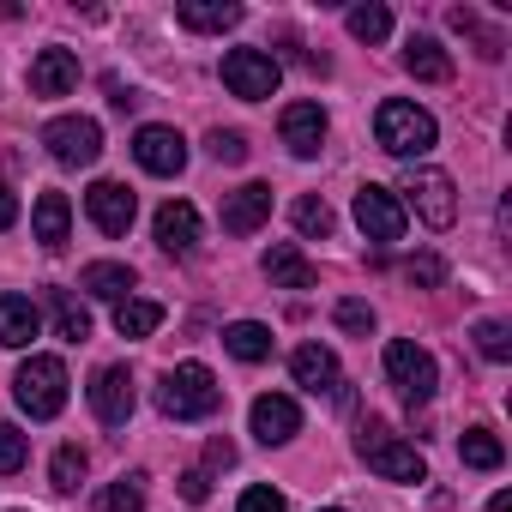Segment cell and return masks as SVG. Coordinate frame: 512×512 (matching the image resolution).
I'll return each instance as SVG.
<instances>
[{
	"label": "cell",
	"instance_id": "cell-1",
	"mask_svg": "<svg viewBox=\"0 0 512 512\" xmlns=\"http://www.w3.org/2000/svg\"><path fill=\"white\" fill-rule=\"evenodd\" d=\"M157 410L175 416V422H205V416L223 410V386L205 362H181L157 380Z\"/></svg>",
	"mask_w": 512,
	"mask_h": 512
},
{
	"label": "cell",
	"instance_id": "cell-2",
	"mask_svg": "<svg viewBox=\"0 0 512 512\" xmlns=\"http://www.w3.org/2000/svg\"><path fill=\"white\" fill-rule=\"evenodd\" d=\"M356 452H362V464H368L374 476H386V482H428V458H422L404 434H392L380 416H362Z\"/></svg>",
	"mask_w": 512,
	"mask_h": 512
},
{
	"label": "cell",
	"instance_id": "cell-3",
	"mask_svg": "<svg viewBox=\"0 0 512 512\" xmlns=\"http://www.w3.org/2000/svg\"><path fill=\"white\" fill-rule=\"evenodd\" d=\"M374 139H380V151H392V157L416 163V157H428V151H434L440 127H434V115H428V109H416V103H404V97H386V103L374 109Z\"/></svg>",
	"mask_w": 512,
	"mask_h": 512
},
{
	"label": "cell",
	"instance_id": "cell-4",
	"mask_svg": "<svg viewBox=\"0 0 512 512\" xmlns=\"http://www.w3.org/2000/svg\"><path fill=\"white\" fill-rule=\"evenodd\" d=\"M13 398L31 422H55L67 410V362L61 356H31L19 374H13Z\"/></svg>",
	"mask_w": 512,
	"mask_h": 512
},
{
	"label": "cell",
	"instance_id": "cell-5",
	"mask_svg": "<svg viewBox=\"0 0 512 512\" xmlns=\"http://www.w3.org/2000/svg\"><path fill=\"white\" fill-rule=\"evenodd\" d=\"M278 79H284V67H278L266 49H229V55H223V85H229V97H241V103H266V97L278 91Z\"/></svg>",
	"mask_w": 512,
	"mask_h": 512
},
{
	"label": "cell",
	"instance_id": "cell-6",
	"mask_svg": "<svg viewBox=\"0 0 512 512\" xmlns=\"http://www.w3.org/2000/svg\"><path fill=\"white\" fill-rule=\"evenodd\" d=\"M43 145H49L55 163H67V169H91V163L103 157V127H97L91 115H61V121L43 127Z\"/></svg>",
	"mask_w": 512,
	"mask_h": 512
},
{
	"label": "cell",
	"instance_id": "cell-7",
	"mask_svg": "<svg viewBox=\"0 0 512 512\" xmlns=\"http://www.w3.org/2000/svg\"><path fill=\"white\" fill-rule=\"evenodd\" d=\"M386 380H392L410 404H428V398H434V386H440V368H434V356H428L422 344L392 338V344H386Z\"/></svg>",
	"mask_w": 512,
	"mask_h": 512
},
{
	"label": "cell",
	"instance_id": "cell-8",
	"mask_svg": "<svg viewBox=\"0 0 512 512\" xmlns=\"http://www.w3.org/2000/svg\"><path fill=\"white\" fill-rule=\"evenodd\" d=\"M404 199L416 205V217L428 229H452L458 223V193H452V175H440V169H410L404 175Z\"/></svg>",
	"mask_w": 512,
	"mask_h": 512
},
{
	"label": "cell",
	"instance_id": "cell-9",
	"mask_svg": "<svg viewBox=\"0 0 512 512\" xmlns=\"http://www.w3.org/2000/svg\"><path fill=\"white\" fill-rule=\"evenodd\" d=\"M356 223H362V235L368 241H380V247H392V241H404V205H398V193L392 187H356Z\"/></svg>",
	"mask_w": 512,
	"mask_h": 512
},
{
	"label": "cell",
	"instance_id": "cell-10",
	"mask_svg": "<svg viewBox=\"0 0 512 512\" xmlns=\"http://www.w3.org/2000/svg\"><path fill=\"white\" fill-rule=\"evenodd\" d=\"M247 422H253V440H260V446H284V440L302 434V410H296V398H284V392L253 398Z\"/></svg>",
	"mask_w": 512,
	"mask_h": 512
},
{
	"label": "cell",
	"instance_id": "cell-11",
	"mask_svg": "<svg viewBox=\"0 0 512 512\" xmlns=\"http://www.w3.org/2000/svg\"><path fill=\"white\" fill-rule=\"evenodd\" d=\"M133 157L145 175H181L187 169V139L175 127H139L133 133Z\"/></svg>",
	"mask_w": 512,
	"mask_h": 512
},
{
	"label": "cell",
	"instance_id": "cell-12",
	"mask_svg": "<svg viewBox=\"0 0 512 512\" xmlns=\"http://www.w3.org/2000/svg\"><path fill=\"white\" fill-rule=\"evenodd\" d=\"M133 404H139L133 374H127V368H97V380H91V410H97V422H103V428H127Z\"/></svg>",
	"mask_w": 512,
	"mask_h": 512
},
{
	"label": "cell",
	"instance_id": "cell-13",
	"mask_svg": "<svg viewBox=\"0 0 512 512\" xmlns=\"http://www.w3.org/2000/svg\"><path fill=\"white\" fill-rule=\"evenodd\" d=\"M85 211H91V223H97L103 235H127V229H133L139 199H133V187H121V181H91Z\"/></svg>",
	"mask_w": 512,
	"mask_h": 512
},
{
	"label": "cell",
	"instance_id": "cell-14",
	"mask_svg": "<svg viewBox=\"0 0 512 512\" xmlns=\"http://www.w3.org/2000/svg\"><path fill=\"white\" fill-rule=\"evenodd\" d=\"M272 217V187L266 181H247V187H235L229 199H223V229L229 235H253Z\"/></svg>",
	"mask_w": 512,
	"mask_h": 512
},
{
	"label": "cell",
	"instance_id": "cell-15",
	"mask_svg": "<svg viewBox=\"0 0 512 512\" xmlns=\"http://www.w3.org/2000/svg\"><path fill=\"white\" fill-rule=\"evenodd\" d=\"M278 133L296 157H320V139H326V109L320 103H290L278 115Z\"/></svg>",
	"mask_w": 512,
	"mask_h": 512
},
{
	"label": "cell",
	"instance_id": "cell-16",
	"mask_svg": "<svg viewBox=\"0 0 512 512\" xmlns=\"http://www.w3.org/2000/svg\"><path fill=\"white\" fill-rule=\"evenodd\" d=\"M157 247L175 253V260H187V253L199 247V211H193L187 199H169V205L157 211Z\"/></svg>",
	"mask_w": 512,
	"mask_h": 512
},
{
	"label": "cell",
	"instance_id": "cell-17",
	"mask_svg": "<svg viewBox=\"0 0 512 512\" xmlns=\"http://www.w3.org/2000/svg\"><path fill=\"white\" fill-rule=\"evenodd\" d=\"M79 85V55L73 49H43L31 61V97H67Z\"/></svg>",
	"mask_w": 512,
	"mask_h": 512
},
{
	"label": "cell",
	"instance_id": "cell-18",
	"mask_svg": "<svg viewBox=\"0 0 512 512\" xmlns=\"http://www.w3.org/2000/svg\"><path fill=\"white\" fill-rule=\"evenodd\" d=\"M290 374H296V386H308V392H338V398H344L338 356H332L326 344H302V350L290 356Z\"/></svg>",
	"mask_w": 512,
	"mask_h": 512
},
{
	"label": "cell",
	"instance_id": "cell-19",
	"mask_svg": "<svg viewBox=\"0 0 512 512\" xmlns=\"http://www.w3.org/2000/svg\"><path fill=\"white\" fill-rule=\"evenodd\" d=\"M266 278L278 284V290H314L320 284V272H314V260L296 247V241H278L272 253H266Z\"/></svg>",
	"mask_w": 512,
	"mask_h": 512
},
{
	"label": "cell",
	"instance_id": "cell-20",
	"mask_svg": "<svg viewBox=\"0 0 512 512\" xmlns=\"http://www.w3.org/2000/svg\"><path fill=\"white\" fill-rule=\"evenodd\" d=\"M43 332V314L31 296H0V344L7 350H31V338Z\"/></svg>",
	"mask_w": 512,
	"mask_h": 512
},
{
	"label": "cell",
	"instance_id": "cell-21",
	"mask_svg": "<svg viewBox=\"0 0 512 512\" xmlns=\"http://www.w3.org/2000/svg\"><path fill=\"white\" fill-rule=\"evenodd\" d=\"M31 223H37V241L49 247V253H61L67 247V235H73V205H67V193H37V211H31Z\"/></svg>",
	"mask_w": 512,
	"mask_h": 512
},
{
	"label": "cell",
	"instance_id": "cell-22",
	"mask_svg": "<svg viewBox=\"0 0 512 512\" xmlns=\"http://www.w3.org/2000/svg\"><path fill=\"white\" fill-rule=\"evenodd\" d=\"M404 67H410L422 85H446V79H452V55H446L434 37H422V31L404 43Z\"/></svg>",
	"mask_w": 512,
	"mask_h": 512
},
{
	"label": "cell",
	"instance_id": "cell-23",
	"mask_svg": "<svg viewBox=\"0 0 512 512\" xmlns=\"http://www.w3.org/2000/svg\"><path fill=\"white\" fill-rule=\"evenodd\" d=\"M79 290H91V296H103V302H127V290H133V266H121V260H97V266L79 272Z\"/></svg>",
	"mask_w": 512,
	"mask_h": 512
},
{
	"label": "cell",
	"instance_id": "cell-24",
	"mask_svg": "<svg viewBox=\"0 0 512 512\" xmlns=\"http://www.w3.org/2000/svg\"><path fill=\"white\" fill-rule=\"evenodd\" d=\"M452 31L476 37V55H482V61H500V55H506V31H500V25H488L476 7H452Z\"/></svg>",
	"mask_w": 512,
	"mask_h": 512
},
{
	"label": "cell",
	"instance_id": "cell-25",
	"mask_svg": "<svg viewBox=\"0 0 512 512\" xmlns=\"http://www.w3.org/2000/svg\"><path fill=\"white\" fill-rule=\"evenodd\" d=\"M223 350H229L235 362H266V356H272V332H266L260 320H235V326L223 332Z\"/></svg>",
	"mask_w": 512,
	"mask_h": 512
},
{
	"label": "cell",
	"instance_id": "cell-26",
	"mask_svg": "<svg viewBox=\"0 0 512 512\" xmlns=\"http://www.w3.org/2000/svg\"><path fill=\"white\" fill-rule=\"evenodd\" d=\"M49 308H55V326H61L67 344H85V338H91V308H85L73 290H49Z\"/></svg>",
	"mask_w": 512,
	"mask_h": 512
},
{
	"label": "cell",
	"instance_id": "cell-27",
	"mask_svg": "<svg viewBox=\"0 0 512 512\" xmlns=\"http://www.w3.org/2000/svg\"><path fill=\"white\" fill-rule=\"evenodd\" d=\"M157 326H163V302H139V296L115 302V332L121 338H151Z\"/></svg>",
	"mask_w": 512,
	"mask_h": 512
},
{
	"label": "cell",
	"instance_id": "cell-28",
	"mask_svg": "<svg viewBox=\"0 0 512 512\" xmlns=\"http://www.w3.org/2000/svg\"><path fill=\"white\" fill-rule=\"evenodd\" d=\"M187 31H205V37H217V31H235L241 25V7H235V0H217V7H181L175 13Z\"/></svg>",
	"mask_w": 512,
	"mask_h": 512
},
{
	"label": "cell",
	"instance_id": "cell-29",
	"mask_svg": "<svg viewBox=\"0 0 512 512\" xmlns=\"http://www.w3.org/2000/svg\"><path fill=\"white\" fill-rule=\"evenodd\" d=\"M458 458H464L470 470H500V464H506V446H500L488 428H464V440H458Z\"/></svg>",
	"mask_w": 512,
	"mask_h": 512
},
{
	"label": "cell",
	"instance_id": "cell-30",
	"mask_svg": "<svg viewBox=\"0 0 512 512\" xmlns=\"http://www.w3.org/2000/svg\"><path fill=\"white\" fill-rule=\"evenodd\" d=\"M97 512H145V476L133 470V476L109 482V488L97 494Z\"/></svg>",
	"mask_w": 512,
	"mask_h": 512
},
{
	"label": "cell",
	"instance_id": "cell-31",
	"mask_svg": "<svg viewBox=\"0 0 512 512\" xmlns=\"http://www.w3.org/2000/svg\"><path fill=\"white\" fill-rule=\"evenodd\" d=\"M350 37L356 43H386V31H392V13L386 7H374V0H368V7H350Z\"/></svg>",
	"mask_w": 512,
	"mask_h": 512
},
{
	"label": "cell",
	"instance_id": "cell-32",
	"mask_svg": "<svg viewBox=\"0 0 512 512\" xmlns=\"http://www.w3.org/2000/svg\"><path fill=\"white\" fill-rule=\"evenodd\" d=\"M85 464H91V458H85L79 446H61V452H55V464H49V488L73 494V488L85 482Z\"/></svg>",
	"mask_w": 512,
	"mask_h": 512
},
{
	"label": "cell",
	"instance_id": "cell-33",
	"mask_svg": "<svg viewBox=\"0 0 512 512\" xmlns=\"http://www.w3.org/2000/svg\"><path fill=\"white\" fill-rule=\"evenodd\" d=\"M296 229L326 241V235H332V205H326L320 193H302V199H296Z\"/></svg>",
	"mask_w": 512,
	"mask_h": 512
},
{
	"label": "cell",
	"instance_id": "cell-34",
	"mask_svg": "<svg viewBox=\"0 0 512 512\" xmlns=\"http://www.w3.org/2000/svg\"><path fill=\"white\" fill-rule=\"evenodd\" d=\"M476 350H482L488 362H512V332H506V320H476Z\"/></svg>",
	"mask_w": 512,
	"mask_h": 512
},
{
	"label": "cell",
	"instance_id": "cell-35",
	"mask_svg": "<svg viewBox=\"0 0 512 512\" xmlns=\"http://www.w3.org/2000/svg\"><path fill=\"white\" fill-rule=\"evenodd\" d=\"M25 458H31V440L13 428V422H0V476H13V470H25Z\"/></svg>",
	"mask_w": 512,
	"mask_h": 512
},
{
	"label": "cell",
	"instance_id": "cell-36",
	"mask_svg": "<svg viewBox=\"0 0 512 512\" xmlns=\"http://www.w3.org/2000/svg\"><path fill=\"white\" fill-rule=\"evenodd\" d=\"M205 151H211L217 163H247V139H241L235 127H211V139H205Z\"/></svg>",
	"mask_w": 512,
	"mask_h": 512
},
{
	"label": "cell",
	"instance_id": "cell-37",
	"mask_svg": "<svg viewBox=\"0 0 512 512\" xmlns=\"http://www.w3.org/2000/svg\"><path fill=\"white\" fill-rule=\"evenodd\" d=\"M404 278L422 284V290H440L446 284V260H440V253H416V260L404 266Z\"/></svg>",
	"mask_w": 512,
	"mask_h": 512
},
{
	"label": "cell",
	"instance_id": "cell-38",
	"mask_svg": "<svg viewBox=\"0 0 512 512\" xmlns=\"http://www.w3.org/2000/svg\"><path fill=\"white\" fill-rule=\"evenodd\" d=\"M338 326H344L350 338H368V332H374V308L350 296V302H338Z\"/></svg>",
	"mask_w": 512,
	"mask_h": 512
},
{
	"label": "cell",
	"instance_id": "cell-39",
	"mask_svg": "<svg viewBox=\"0 0 512 512\" xmlns=\"http://www.w3.org/2000/svg\"><path fill=\"white\" fill-rule=\"evenodd\" d=\"M235 512H284V494H278V488H266V482H253V488H241Z\"/></svg>",
	"mask_w": 512,
	"mask_h": 512
},
{
	"label": "cell",
	"instance_id": "cell-40",
	"mask_svg": "<svg viewBox=\"0 0 512 512\" xmlns=\"http://www.w3.org/2000/svg\"><path fill=\"white\" fill-rule=\"evenodd\" d=\"M205 494H211V482H205V470H187V476H181V500H193V506H199Z\"/></svg>",
	"mask_w": 512,
	"mask_h": 512
},
{
	"label": "cell",
	"instance_id": "cell-41",
	"mask_svg": "<svg viewBox=\"0 0 512 512\" xmlns=\"http://www.w3.org/2000/svg\"><path fill=\"white\" fill-rule=\"evenodd\" d=\"M19 223V199H13V187H0V235H7Z\"/></svg>",
	"mask_w": 512,
	"mask_h": 512
},
{
	"label": "cell",
	"instance_id": "cell-42",
	"mask_svg": "<svg viewBox=\"0 0 512 512\" xmlns=\"http://www.w3.org/2000/svg\"><path fill=\"white\" fill-rule=\"evenodd\" d=\"M211 464H235V446L229 440H211Z\"/></svg>",
	"mask_w": 512,
	"mask_h": 512
},
{
	"label": "cell",
	"instance_id": "cell-43",
	"mask_svg": "<svg viewBox=\"0 0 512 512\" xmlns=\"http://www.w3.org/2000/svg\"><path fill=\"white\" fill-rule=\"evenodd\" d=\"M488 512H512V494H494V500H488Z\"/></svg>",
	"mask_w": 512,
	"mask_h": 512
},
{
	"label": "cell",
	"instance_id": "cell-44",
	"mask_svg": "<svg viewBox=\"0 0 512 512\" xmlns=\"http://www.w3.org/2000/svg\"><path fill=\"white\" fill-rule=\"evenodd\" d=\"M326 512H338V506H326Z\"/></svg>",
	"mask_w": 512,
	"mask_h": 512
}]
</instances>
